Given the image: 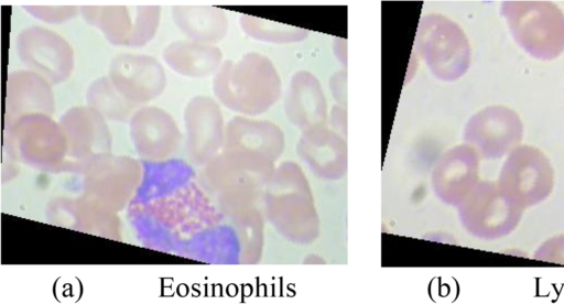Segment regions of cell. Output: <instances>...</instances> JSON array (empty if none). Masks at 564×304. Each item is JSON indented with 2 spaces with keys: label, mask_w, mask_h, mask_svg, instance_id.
<instances>
[{
  "label": "cell",
  "mask_w": 564,
  "mask_h": 304,
  "mask_svg": "<svg viewBox=\"0 0 564 304\" xmlns=\"http://www.w3.org/2000/svg\"><path fill=\"white\" fill-rule=\"evenodd\" d=\"M32 15L50 23H61L77 13L76 6H24Z\"/></svg>",
  "instance_id": "obj_18"
},
{
  "label": "cell",
  "mask_w": 564,
  "mask_h": 304,
  "mask_svg": "<svg viewBox=\"0 0 564 304\" xmlns=\"http://www.w3.org/2000/svg\"><path fill=\"white\" fill-rule=\"evenodd\" d=\"M7 110L20 118L26 112L54 111L50 83L33 72H15L8 79Z\"/></svg>",
  "instance_id": "obj_13"
},
{
  "label": "cell",
  "mask_w": 564,
  "mask_h": 304,
  "mask_svg": "<svg viewBox=\"0 0 564 304\" xmlns=\"http://www.w3.org/2000/svg\"><path fill=\"white\" fill-rule=\"evenodd\" d=\"M172 17L180 30L192 41L215 43L227 32V18L221 9L205 4H176Z\"/></svg>",
  "instance_id": "obj_14"
},
{
  "label": "cell",
  "mask_w": 564,
  "mask_h": 304,
  "mask_svg": "<svg viewBox=\"0 0 564 304\" xmlns=\"http://www.w3.org/2000/svg\"><path fill=\"white\" fill-rule=\"evenodd\" d=\"M534 258L542 261L564 264V235L553 237L542 243Z\"/></svg>",
  "instance_id": "obj_19"
},
{
  "label": "cell",
  "mask_w": 564,
  "mask_h": 304,
  "mask_svg": "<svg viewBox=\"0 0 564 304\" xmlns=\"http://www.w3.org/2000/svg\"><path fill=\"white\" fill-rule=\"evenodd\" d=\"M87 104L101 117L117 121L131 118L137 106L115 87L109 77H101L90 85Z\"/></svg>",
  "instance_id": "obj_17"
},
{
  "label": "cell",
  "mask_w": 564,
  "mask_h": 304,
  "mask_svg": "<svg viewBox=\"0 0 564 304\" xmlns=\"http://www.w3.org/2000/svg\"><path fill=\"white\" fill-rule=\"evenodd\" d=\"M165 63L176 73L188 77H206L215 72L221 52L212 45L195 41H176L163 52Z\"/></svg>",
  "instance_id": "obj_15"
},
{
  "label": "cell",
  "mask_w": 564,
  "mask_h": 304,
  "mask_svg": "<svg viewBox=\"0 0 564 304\" xmlns=\"http://www.w3.org/2000/svg\"><path fill=\"white\" fill-rule=\"evenodd\" d=\"M80 10L86 21L99 28L116 45L145 44L160 22L158 6H83Z\"/></svg>",
  "instance_id": "obj_4"
},
{
  "label": "cell",
  "mask_w": 564,
  "mask_h": 304,
  "mask_svg": "<svg viewBox=\"0 0 564 304\" xmlns=\"http://www.w3.org/2000/svg\"><path fill=\"white\" fill-rule=\"evenodd\" d=\"M522 211L508 199L497 181H484L468 194L460 215L471 234L481 239L494 240L512 232Z\"/></svg>",
  "instance_id": "obj_3"
},
{
  "label": "cell",
  "mask_w": 564,
  "mask_h": 304,
  "mask_svg": "<svg viewBox=\"0 0 564 304\" xmlns=\"http://www.w3.org/2000/svg\"><path fill=\"white\" fill-rule=\"evenodd\" d=\"M522 134V121L516 111L506 106H490L470 119L465 138L482 158L498 159L519 146Z\"/></svg>",
  "instance_id": "obj_7"
},
{
  "label": "cell",
  "mask_w": 564,
  "mask_h": 304,
  "mask_svg": "<svg viewBox=\"0 0 564 304\" xmlns=\"http://www.w3.org/2000/svg\"><path fill=\"white\" fill-rule=\"evenodd\" d=\"M17 146L24 160L42 169H53L68 151L65 133L43 115H25L17 122Z\"/></svg>",
  "instance_id": "obj_9"
},
{
  "label": "cell",
  "mask_w": 564,
  "mask_h": 304,
  "mask_svg": "<svg viewBox=\"0 0 564 304\" xmlns=\"http://www.w3.org/2000/svg\"><path fill=\"white\" fill-rule=\"evenodd\" d=\"M497 183L508 199L524 210L547 198L553 189L554 172L541 150L519 145L508 154Z\"/></svg>",
  "instance_id": "obj_2"
},
{
  "label": "cell",
  "mask_w": 564,
  "mask_h": 304,
  "mask_svg": "<svg viewBox=\"0 0 564 304\" xmlns=\"http://www.w3.org/2000/svg\"><path fill=\"white\" fill-rule=\"evenodd\" d=\"M109 79L134 104L147 102L165 88L166 77L161 64L152 56L120 54L111 61Z\"/></svg>",
  "instance_id": "obj_8"
},
{
  "label": "cell",
  "mask_w": 564,
  "mask_h": 304,
  "mask_svg": "<svg viewBox=\"0 0 564 304\" xmlns=\"http://www.w3.org/2000/svg\"><path fill=\"white\" fill-rule=\"evenodd\" d=\"M89 161L85 177L87 200L106 211L120 209L139 183V165L134 160L107 154Z\"/></svg>",
  "instance_id": "obj_5"
},
{
  "label": "cell",
  "mask_w": 564,
  "mask_h": 304,
  "mask_svg": "<svg viewBox=\"0 0 564 304\" xmlns=\"http://www.w3.org/2000/svg\"><path fill=\"white\" fill-rule=\"evenodd\" d=\"M130 134L138 153L150 161L169 158L181 140L173 118L156 107H144L131 116Z\"/></svg>",
  "instance_id": "obj_10"
},
{
  "label": "cell",
  "mask_w": 564,
  "mask_h": 304,
  "mask_svg": "<svg viewBox=\"0 0 564 304\" xmlns=\"http://www.w3.org/2000/svg\"><path fill=\"white\" fill-rule=\"evenodd\" d=\"M187 149L191 159L204 164L212 161L221 140V115L206 96L192 98L184 111Z\"/></svg>",
  "instance_id": "obj_11"
},
{
  "label": "cell",
  "mask_w": 564,
  "mask_h": 304,
  "mask_svg": "<svg viewBox=\"0 0 564 304\" xmlns=\"http://www.w3.org/2000/svg\"><path fill=\"white\" fill-rule=\"evenodd\" d=\"M17 52L23 64L50 84L64 82L74 66L70 45L57 33L41 28L24 29L17 36Z\"/></svg>",
  "instance_id": "obj_6"
},
{
  "label": "cell",
  "mask_w": 564,
  "mask_h": 304,
  "mask_svg": "<svg viewBox=\"0 0 564 304\" xmlns=\"http://www.w3.org/2000/svg\"><path fill=\"white\" fill-rule=\"evenodd\" d=\"M68 151L76 158L91 160L110 150V137L102 117L93 108L68 110L61 119Z\"/></svg>",
  "instance_id": "obj_12"
},
{
  "label": "cell",
  "mask_w": 564,
  "mask_h": 304,
  "mask_svg": "<svg viewBox=\"0 0 564 304\" xmlns=\"http://www.w3.org/2000/svg\"><path fill=\"white\" fill-rule=\"evenodd\" d=\"M475 149L462 146L456 149L447 162L446 178L451 199H462L478 184L479 158ZM448 192V195H449Z\"/></svg>",
  "instance_id": "obj_16"
},
{
  "label": "cell",
  "mask_w": 564,
  "mask_h": 304,
  "mask_svg": "<svg viewBox=\"0 0 564 304\" xmlns=\"http://www.w3.org/2000/svg\"><path fill=\"white\" fill-rule=\"evenodd\" d=\"M501 13L510 32L531 56L550 61L564 52V13L549 1H505Z\"/></svg>",
  "instance_id": "obj_1"
}]
</instances>
